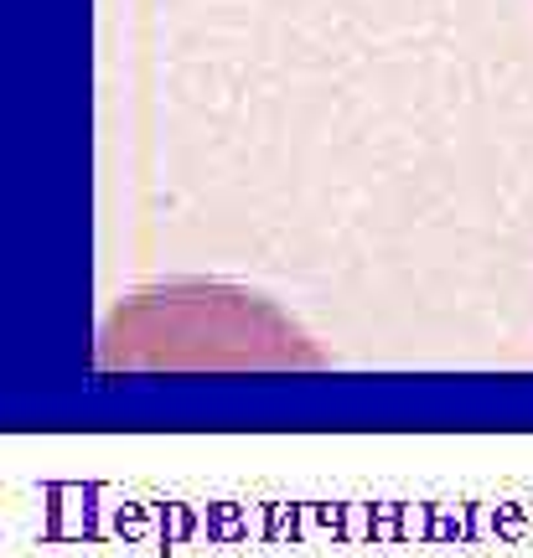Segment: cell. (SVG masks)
I'll list each match as a JSON object with an SVG mask.
<instances>
[{"label":"cell","mask_w":533,"mask_h":558,"mask_svg":"<svg viewBox=\"0 0 533 558\" xmlns=\"http://www.w3.org/2000/svg\"><path fill=\"white\" fill-rule=\"evenodd\" d=\"M321 362L285 310L233 285L145 290L99 331L104 372H301Z\"/></svg>","instance_id":"6da1fadb"}]
</instances>
